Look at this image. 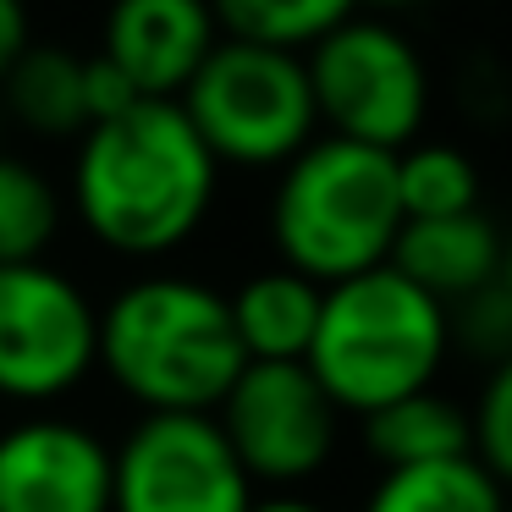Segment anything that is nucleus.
<instances>
[{
	"mask_svg": "<svg viewBox=\"0 0 512 512\" xmlns=\"http://www.w3.org/2000/svg\"><path fill=\"white\" fill-rule=\"evenodd\" d=\"M221 160L177 100H138L89 127L72 160V210L111 254L160 259L204 226Z\"/></svg>",
	"mask_w": 512,
	"mask_h": 512,
	"instance_id": "obj_1",
	"label": "nucleus"
},
{
	"mask_svg": "<svg viewBox=\"0 0 512 512\" xmlns=\"http://www.w3.org/2000/svg\"><path fill=\"white\" fill-rule=\"evenodd\" d=\"M248 353L226 292L188 276H144L100 309V369L149 413H215Z\"/></svg>",
	"mask_w": 512,
	"mask_h": 512,
	"instance_id": "obj_2",
	"label": "nucleus"
},
{
	"mask_svg": "<svg viewBox=\"0 0 512 512\" xmlns=\"http://www.w3.org/2000/svg\"><path fill=\"white\" fill-rule=\"evenodd\" d=\"M402 226L397 155L320 133L292 155L270 193V237L287 270L336 287L364 270L391 265Z\"/></svg>",
	"mask_w": 512,
	"mask_h": 512,
	"instance_id": "obj_3",
	"label": "nucleus"
},
{
	"mask_svg": "<svg viewBox=\"0 0 512 512\" xmlns=\"http://www.w3.org/2000/svg\"><path fill=\"white\" fill-rule=\"evenodd\" d=\"M452 353V309L413 287L397 265L364 270L325 287L320 331L303 364L336 402V413H369L430 391Z\"/></svg>",
	"mask_w": 512,
	"mask_h": 512,
	"instance_id": "obj_4",
	"label": "nucleus"
},
{
	"mask_svg": "<svg viewBox=\"0 0 512 512\" xmlns=\"http://www.w3.org/2000/svg\"><path fill=\"white\" fill-rule=\"evenodd\" d=\"M177 105L221 166L281 171L320 138L309 61L292 50L221 39Z\"/></svg>",
	"mask_w": 512,
	"mask_h": 512,
	"instance_id": "obj_5",
	"label": "nucleus"
},
{
	"mask_svg": "<svg viewBox=\"0 0 512 512\" xmlns=\"http://www.w3.org/2000/svg\"><path fill=\"white\" fill-rule=\"evenodd\" d=\"M303 61L314 83V111L331 138H353L386 155L419 144L430 116V67L397 23L358 12Z\"/></svg>",
	"mask_w": 512,
	"mask_h": 512,
	"instance_id": "obj_6",
	"label": "nucleus"
},
{
	"mask_svg": "<svg viewBox=\"0 0 512 512\" xmlns=\"http://www.w3.org/2000/svg\"><path fill=\"white\" fill-rule=\"evenodd\" d=\"M100 364V314L56 265H0V397L56 402Z\"/></svg>",
	"mask_w": 512,
	"mask_h": 512,
	"instance_id": "obj_7",
	"label": "nucleus"
},
{
	"mask_svg": "<svg viewBox=\"0 0 512 512\" xmlns=\"http://www.w3.org/2000/svg\"><path fill=\"white\" fill-rule=\"evenodd\" d=\"M254 479L215 413H144L116 446L111 512H248Z\"/></svg>",
	"mask_w": 512,
	"mask_h": 512,
	"instance_id": "obj_8",
	"label": "nucleus"
},
{
	"mask_svg": "<svg viewBox=\"0 0 512 512\" xmlns=\"http://www.w3.org/2000/svg\"><path fill=\"white\" fill-rule=\"evenodd\" d=\"M215 424L254 485H298L336 452V402L309 364H243Z\"/></svg>",
	"mask_w": 512,
	"mask_h": 512,
	"instance_id": "obj_9",
	"label": "nucleus"
},
{
	"mask_svg": "<svg viewBox=\"0 0 512 512\" xmlns=\"http://www.w3.org/2000/svg\"><path fill=\"white\" fill-rule=\"evenodd\" d=\"M116 446L72 419L0 430V512H111Z\"/></svg>",
	"mask_w": 512,
	"mask_h": 512,
	"instance_id": "obj_10",
	"label": "nucleus"
},
{
	"mask_svg": "<svg viewBox=\"0 0 512 512\" xmlns=\"http://www.w3.org/2000/svg\"><path fill=\"white\" fill-rule=\"evenodd\" d=\"M210 0H111L100 56L138 89V100H182L221 45Z\"/></svg>",
	"mask_w": 512,
	"mask_h": 512,
	"instance_id": "obj_11",
	"label": "nucleus"
},
{
	"mask_svg": "<svg viewBox=\"0 0 512 512\" xmlns=\"http://www.w3.org/2000/svg\"><path fill=\"white\" fill-rule=\"evenodd\" d=\"M391 265H397L413 287L430 292L435 303L457 309V303L501 287L507 232H501L485 210L446 215V221H408L397 237V248H391Z\"/></svg>",
	"mask_w": 512,
	"mask_h": 512,
	"instance_id": "obj_12",
	"label": "nucleus"
},
{
	"mask_svg": "<svg viewBox=\"0 0 512 512\" xmlns=\"http://www.w3.org/2000/svg\"><path fill=\"white\" fill-rule=\"evenodd\" d=\"M226 303H232V325L248 364H303L314 347V331H320L325 287L276 265L248 276Z\"/></svg>",
	"mask_w": 512,
	"mask_h": 512,
	"instance_id": "obj_13",
	"label": "nucleus"
},
{
	"mask_svg": "<svg viewBox=\"0 0 512 512\" xmlns=\"http://www.w3.org/2000/svg\"><path fill=\"white\" fill-rule=\"evenodd\" d=\"M364 446L369 457L386 468H424V463H452V457H474V430H468V408H457L441 391H413V397L391 402V408L364 419Z\"/></svg>",
	"mask_w": 512,
	"mask_h": 512,
	"instance_id": "obj_14",
	"label": "nucleus"
},
{
	"mask_svg": "<svg viewBox=\"0 0 512 512\" xmlns=\"http://www.w3.org/2000/svg\"><path fill=\"white\" fill-rule=\"evenodd\" d=\"M6 111L39 138H83L89 133V100H83V56L61 45H28V56L0 83Z\"/></svg>",
	"mask_w": 512,
	"mask_h": 512,
	"instance_id": "obj_15",
	"label": "nucleus"
},
{
	"mask_svg": "<svg viewBox=\"0 0 512 512\" xmlns=\"http://www.w3.org/2000/svg\"><path fill=\"white\" fill-rule=\"evenodd\" d=\"M507 490L474 463H424V468H386L369 490L364 512H507Z\"/></svg>",
	"mask_w": 512,
	"mask_h": 512,
	"instance_id": "obj_16",
	"label": "nucleus"
},
{
	"mask_svg": "<svg viewBox=\"0 0 512 512\" xmlns=\"http://www.w3.org/2000/svg\"><path fill=\"white\" fill-rule=\"evenodd\" d=\"M226 39L309 56L325 34L358 17V0H210Z\"/></svg>",
	"mask_w": 512,
	"mask_h": 512,
	"instance_id": "obj_17",
	"label": "nucleus"
},
{
	"mask_svg": "<svg viewBox=\"0 0 512 512\" xmlns=\"http://www.w3.org/2000/svg\"><path fill=\"white\" fill-rule=\"evenodd\" d=\"M397 193L408 221H446L479 210V166L468 149L419 138L397 155Z\"/></svg>",
	"mask_w": 512,
	"mask_h": 512,
	"instance_id": "obj_18",
	"label": "nucleus"
},
{
	"mask_svg": "<svg viewBox=\"0 0 512 512\" xmlns=\"http://www.w3.org/2000/svg\"><path fill=\"white\" fill-rule=\"evenodd\" d=\"M61 232V193L39 166L0 149V265H34Z\"/></svg>",
	"mask_w": 512,
	"mask_h": 512,
	"instance_id": "obj_19",
	"label": "nucleus"
},
{
	"mask_svg": "<svg viewBox=\"0 0 512 512\" xmlns=\"http://www.w3.org/2000/svg\"><path fill=\"white\" fill-rule=\"evenodd\" d=\"M468 430H474V463L501 490H512V353L490 364L479 402L468 408Z\"/></svg>",
	"mask_w": 512,
	"mask_h": 512,
	"instance_id": "obj_20",
	"label": "nucleus"
},
{
	"mask_svg": "<svg viewBox=\"0 0 512 512\" xmlns=\"http://www.w3.org/2000/svg\"><path fill=\"white\" fill-rule=\"evenodd\" d=\"M83 100H89V127H100V122H111V116L133 111L138 89L105 56H83Z\"/></svg>",
	"mask_w": 512,
	"mask_h": 512,
	"instance_id": "obj_21",
	"label": "nucleus"
},
{
	"mask_svg": "<svg viewBox=\"0 0 512 512\" xmlns=\"http://www.w3.org/2000/svg\"><path fill=\"white\" fill-rule=\"evenodd\" d=\"M34 28H28V6L23 0H0V83L12 78V67L28 56Z\"/></svg>",
	"mask_w": 512,
	"mask_h": 512,
	"instance_id": "obj_22",
	"label": "nucleus"
},
{
	"mask_svg": "<svg viewBox=\"0 0 512 512\" xmlns=\"http://www.w3.org/2000/svg\"><path fill=\"white\" fill-rule=\"evenodd\" d=\"M248 512H325V507H314V501H303V496H265Z\"/></svg>",
	"mask_w": 512,
	"mask_h": 512,
	"instance_id": "obj_23",
	"label": "nucleus"
},
{
	"mask_svg": "<svg viewBox=\"0 0 512 512\" xmlns=\"http://www.w3.org/2000/svg\"><path fill=\"white\" fill-rule=\"evenodd\" d=\"M413 6H424V0H358V12H369V17H391V12H413Z\"/></svg>",
	"mask_w": 512,
	"mask_h": 512,
	"instance_id": "obj_24",
	"label": "nucleus"
},
{
	"mask_svg": "<svg viewBox=\"0 0 512 512\" xmlns=\"http://www.w3.org/2000/svg\"><path fill=\"white\" fill-rule=\"evenodd\" d=\"M501 298L512 303V232H507V265H501Z\"/></svg>",
	"mask_w": 512,
	"mask_h": 512,
	"instance_id": "obj_25",
	"label": "nucleus"
},
{
	"mask_svg": "<svg viewBox=\"0 0 512 512\" xmlns=\"http://www.w3.org/2000/svg\"><path fill=\"white\" fill-rule=\"evenodd\" d=\"M507 512H512V501H507Z\"/></svg>",
	"mask_w": 512,
	"mask_h": 512,
	"instance_id": "obj_26",
	"label": "nucleus"
}]
</instances>
